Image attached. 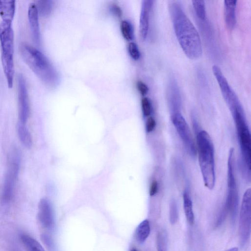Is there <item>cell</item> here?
Instances as JSON below:
<instances>
[{"label":"cell","mask_w":251,"mask_h":251,"mask_svg":"<svg viewBox=\"0 0 251 251\" xmlns=\"http://www.w3.org/2000/svg\"><path fill=\"white\" fill-rule=\"evenodd\" d=\"M171 120L186 150L192 156L196 153V146L189 127L183 116L178 112H174Z\"/></svg>","instance_id":"obj_9"},{"label":"cell","mask_w":251,"mask_h":251,"mask_svg":"<svg viewBox=\"0 0 251 251\" xmlns=\"http://www.w3.org/2000/svg\"><path fill=\"white\" fill-rule=\"evenodd\" d=\"M156 126L155 120L152 117H149L146 122V128L148 132L152 131Z\"/></svg>","instance_id":"obj_27"},{"label":"cell","mask_w":251,"mask_h":251,"mask_svg":"<svg viewBox=\"0 0 251 251\" xmlns=\"http://www.w3.org/2000/svg\"><path fill=\"white\" fill-rule=\"evenodd\" d=\"M251 190L245 191L240 208L239 219V234L242 244L249 239L251 229Z\"/></svg>","instance_id":"obj_8"},{"label":"cell","mask_w":251,"mask_h":251,"mask_svg":"<svg viewBox=\"0 0 251 251\" xmlns=\"http://www.w3.org/2000/svg\"><path fill=\"white\" fill-rule=\"evenodd\" d=\"M141 107L143 115L146 117L149 116L151 112V105L150 100L144 97L141 100Z\"/></svg>","instance_id":"obj_25"},{"label":"cell","mask_w":251,"mask_h":251,"mask_svg":"<svg viewBox=\"0 0 251 251\" xmlns=\"http://www.w3.org/2000/svg\"><path fill=\"white\" fill-rule=\"evenodd\" d=\"M130 251H138V250H137L136 249H133L132 250H131Z\"/></svg>","instance_id":"obj_31"},{"label":"cell","mask_w":251,"mask_h":251,"mask_svg":"<svg viewBox=\"0 0 251 251\" xmlns=\"http://www.w3.org/2000/svg\"><path fill=\"white\" fill-rule=\"evenodd\" d=\"M169 10L176 36L184 52L191 59L198 58L202 54V48L198 30L179 2L172 1Z\"/></svg>","instance_id":"obj_1"},{"label":"cell","mask_w":251,"mask_h":251,"mask_svg":"<svg viewBox=\"0 0 251 251\" xmlns=\"http://www.w3.org/2000/svg\"><path fill=\"white\" fill-rule=\"evenodd\" d=\"M158 191V183L157 181L154 179L153 180L150 185L149 193L151 196L155 195Z\"/></svg>","instance_id":"obj_28"},{"label":"cell","mask_w":251,"mask_h":251,"mask_svg":"<svg viewBox=\"0 0 251 251\" xmlns=\"http://www.w3.org/2000/svg\"><path fill=\"white\" fill-rule=\"evenodd\" d=\"M231 113L237 130L244 169L250 178L251 138L244 109H236Z\"/></svg>","instance_id":"obj_5"},{"label":"cell","mask_w":251,"mask_h":251,"mask_svg":"<svg viewBox=\"0 0 251 251\" xmlns=\"http://www.w3.org/2000/svg\"><path fill=\"white\" fill-rule=\"evenodd\" d=\"M28 19L33 40L37 45L40 43L39 13L35 3H30L28 8Z\"/></svg>","instance_id":"obj_13"},{"label":"cell","mask_w":251,"mask_h":251,"mask_svg":"<svg viewBox=\"0 0 251 251\" xmlns=\"http://www.w3.org/2000/svg\"><path fill=\"white\" fill-rule=\"evenodd\" d=\"M150 222L146 219L140 223L137 227L135 232V237L140 243H144L150 233Z\"/></svg>","instance_id":"obj_17"},{"label":"cell","mask_w":251,"mask_h":251,"mask_svg":"<svg viewBox=\"0 0 251 251\" xmlns=\"http://www.w3.org/2000/svg\"><path fill=\"white\" fill-rule=\"evenodd\" d=\"M15 0H0V16L3 22L12 23L16 9Z\"/></svg>","instance_id":"obj_15"},{"label":"cell","mask_w":251,"mask_h":251,"mask_svg":"<svg viewBox=\"0 0 251 251\" xmlns=\"http://www.w3.org/2000/svg\"><path fill=\"white\" fill-rule=\"evenodd\" d=\"M1 60L8 87L12 88L14 76V32L12 23H0Z\"/></svg>","instance_id":"obj_4"},{"label":"cell","mask_w":251,"mask_h":251,"mask_svg":"<svg viewBox=\"0 0 251 251\" xmlns=\"http://www.w3.org/2000/svg\"><path fill=\"white\" fill-rule=\"evenodd\" d=\"M17 132L19 139L22 144L26 148L32 146V137L26 125L18 124Z\"/></svg>","instance_id":"obj_19"},{"label":"cell","mask_w":251,"mask_h":251,"mask_svg":"<svg viewBox=\"0 0 251 251\" xmlns=\"http://www.w3.org/2000/svg\"><path fill=\"white\" fill-rule=\"evenodd\" d=\"M237 0H225L224 11L226 25L229 29H233L236 23V6Z\"/></svg>","instance_id":"obj_14"},{"label":"cell","mask_w":251,"mask_h":251,"mask_svg":"<svg viewBox=\"0 0 251 251\" xmlns=\"http://www.w3.org/2000/svg\"><path fill=\"white\" fill-rule=\"evenodd\" d=\"M20 240L26 251H45L41 244L29 235L21 234Z\"/></svg>","instance_id":"obj_16"},{"label":"cell","mask_w":251,"mask_h":251,"mask_svg":"<svg viewBox=\"0 0 251 251\" xmlns=\"http://www.w3.org/2000/svg\"><path fill=\"white\" fill-rule=\"evenodd\" d=\"M20 50L25 62L46 86H56L59 81L57 72L42 52L25 43L21 45Z\"/></svg>","instance_id":"obj_2"},{"label":"cell","mask_w":251,"mask_h":251,"mask_svg":"<svg viewBox=\"0 0 251 251\" xmlns=\"http://www.w3.org/2000/svg\"><path fill=\"white\" fill-rule=\"evenodd\" d=\"M20 155L18 150H13L8 157V166L5 175L2 193V201L7 203L12 199L19 176Z\"/></svg>","instance_id":"obj_7"},{"label":"cell","mask_w":251,"mask_h":251,"mask_svg":"<svg viewBox=\"0 0 251 251\" xmlns=\"http://www.w3.org/2000/svg\"><path fill=\"white\" fill-rule=\"evenodd\" d=\"M120 30L124 38L130 41L134 37V29L131 24L127 21L123 20L120 24Z\"/></svg>","instance_id":"obj_20"},{"label":"cell","mask_w":251,"mask_h":251,"mask_svg":"<svg viewBox=\"0 0 251 251\" xmlns=\"http://www.w3.org/2000/svg\"><path fill=\"white\" fill-rule=\"evenodd\" d=\"M153 0H143L142 1L139 20V33L141 38L146 39L149 28L150 17L153 5Z\"/></svg>","instance_id":"obj_11"},{"label":"cell","mask_w":251,"mask_h":251,"mask_svg":"<svg viewBox=\"0 0 251 251\" xmlns=\"http://www.w3.org/2000/svg\"><path fill=\"white\" fill-rule=\"evenodd\" d=\"M238 249L236 247H233L230 249H229L225 251H238Z\"/></svg>","instance_id":"obj_30"},{"label":"cell","mask_w":251,"mask_h":251,"mask_svg":"<svg viewBox=\"0 0 251 251\" xmlns=\"http://www.w3.org/2000/svg\"><path fill=\"white\" fill-rule=\"evenodd\" d=\"M227 192L225 208L233 222L238 209V193L235 174V151L233 148L229 151L227 170Z\"/></svg>","instance_id":"obj_6"},{"label":"cell","mask_w":251,"mask_h":251,"mask_svg":"<svg viewBox=\"0 0 251 251\" xmlns=\"http://www.w3.org/2000/svg\"><path fill=\"white\" fill-rule=\"evenodd\" d=\"M178 219L177 204L175 200H172L170 205V221L172 224H175Z\"/></svg>","instance_id":"obj_24"},{"label":"cell","mask_w":251,"mask_h":251,"mask_svg":"<svg viewBox=\"0 0 251 251\" xmlns=\"http://www.w3.org/2000/svg\"><path fill=\"white\" fill-rule=\"evenodd\" d=\"M111 11L118 18H121L122 16V11L120 7L117 4H113L111 7Z\"/></svg>","instance_id":"obj_29"},{"label":"cell","mask_w":251,"mask_h":251,"mask_svg":"<svg viewBox=\"0 0 251 251\" xmlns=\"http://www.w3.org/2000/svg\"><path fill=\"white\" fill-rule=\"evenodd\" d=\"M38 217L41 225L50 228L54 224L53 211L50 201L46 199L40 200L38 205Z\"/></svg>","instance_id":"obj_12"},{"label":"cell","mask_w":251,"mask_h":251,"mask_svg":"<svg viewBox=\"0 0 251 251\" xmlns=\"http://www.w3.org/2000/svg\"><path fill=\"white\" fill-rule=\"evenodd\" d=\"M136 85L138 90L142 96H145L148 93L149 90L148 86L144 82L138 81Z\"/></svg>","instance_id":"obj_26"},{"label":"cell","mask_w":251,"mask_h":251,"mask_svg":"<svg viewBox=\"0 0 251 251\" xmlns=\"http://www.w3.org/2000/svg\"><path fill=\"white\" fill-rule=\"evenodd\" d=\"M38 13L43 17L49 16L52 9V1L49 0H38L36 4Z\"/></svg>","instance_id":"obj_21"},{"label":"cell","mask_w":251,"mask_h":251,"mask_svg":"<svg viewBox=\"0 0 251 251\" xmlns=\"http://www.w3.org/2000/svg\"><path fill=\"white\" fill-rule=\"evenodd\" d=\"M192 2L195 11L198 17L201 20H204L206 18V9L204 1L201 0H192Z\"/></svg>","instance_id":"obj_22"},{"label":"cell","mask_w":251,"mask_h":251,"mask_svg":"<svg viewBox=\"0 0 251 251\" xmlns=\"http://www.w3.org/2000/svg\"><path fill=\"white\" fill-rule=\"evenodd\" d=\"M18 124L26 125L29 113V98L26 82L24 76L19 75L18 77Z\"/></svg>","instance_id":"obj_10"},{"label":"cell","mask_w":251,"mask_h":251,"mask_svg":"<svg viewBox=\"0 0 251 251\" xmlns=\"http://www.w3.org/2000/svg\"><path fill=\"white\" fill-rule=\"evenodd\" d=\"M128 52L131 57L134 60H138L140 57V52L137 45L133 42H130L127 46Z\"/></svg>","instance_id":"obj_23"},{"label":"cell","mask_w":251,"mask_h":251,"mask_svg":"<svg viewBox=\"0 0 251 251\" xmlns=\"http://www.w3.org/2000/svg\"><path fill=\"white\" fill-rule=\"evenodd\" d=\"M199 162L204 185L212 190L215 184L214 146L209 134L200 130L197 134Z\"/></svg>","instance_id":"obj_3"},{"label":"cell","mask_w":251,"mask_h":251,"mask_svg":"<svg viewBox=\"0 0 251 251\" xmlns=\"http://www.w3.org/2000/svg\"><path fill=\"white\" fill-rule=\"evenodd\" d=\"M183 203L187 221L190 225H193L195 223L193 204L190 196L186 191L183 194Z\"/></svg>","instance_id":"obj_18"}]
</instances>
